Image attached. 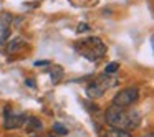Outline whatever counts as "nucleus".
<instances>
[{
    "instance_id": "nucleus-1",
    "label": "nucleus",
    "mask_w": 154,
    "mask_h": 137,
    "mask_svg": "<svg viewBox=\"0 0 154 137\" xmlns=\"http://www.w3.org/2000/svg\"><path fill=\"white\" fill-rule=\"evenodd\" d=\"M104 121L106 124H109L113 129H119V130H131L136 129L141 122V114L136 109L131 107H116V106H109L104 112Z\"/></svg>"
},
{
    "instance_id": "nucleus-2",
    "label": "nucleus",
    "mask_w": 154,
    "mask_h": 137,
    "mask_svg": "<svg viewBox=\"0 0 154 137\" xmlns=\"http://www.w3.org/2000/svg\"><path fill=\"white\" fill-rule=\"evenodd\" d=\"M75 51L81 56H85L88 61H98L106 55V45L98 37H88L81 38L73 45Z\"/></svg>"
},
{
    "instance_id": "nucleus-3",
    "label": "nucleus",
    "mask_w": 154,
    "mask_h": 137,
    "mask_svg": "<svg viewBox=\"0 0 154 137\" xmlns=\"http://www.w3.org/2000/svg\"><path fill=\"white\" fill-rule=\"evenodd\" d=\"M118 84V79L109 74H103V76H98L93 83L88 84L86 88V94L91 97V99H96V97H101L104 94V91L111 89Z\"/></svg>"
},
{
    "instance_id": "nucleus-4",
    "label": "nucleus",
    "mask_w": 154,
    "mask_h": 137,
    "mask_svg": "<svg viewBox=\"0 0 154 137\" xmlns=\"http://www.w3.org/2000/svg\"><path fill=\"white\" fill-rule=\"evenodd\" d=\"M139 97V89L137 88H126L121 89L116 96L113 97V104L111 106L116 107H131Z\"/></svg>"
},
{
    "instance_id": "nucleus-5",
    "label": "nucleus",
    "mask_w": 154,
    "mask_h": 137,
    "mask_svg": "<svg viewBox=\"0 0 154 137\" xmlns=\"http://www.w3.org/2000/svg\"><path fill=\"white\" fill-rule=\"evenodd\" d=\"M27 119V116L22 112H17L14 111L10 106H7L4 109V126L5 129H17V127H22Z\"/></svg>"
},
{
    "instance_id": "nucleus-6",
    "label": "nucleus",
    "mask_w": 154,
    "mask_h": 137,
    "mask_svg": "<svg viewBox=\"0 0 154 137\" xmlns=\"http://www.w3.org/2000/svg\"><path fill=\"white\" fill-rule=\"evenodd\" d=\"M23 126H25V129H27V132H35V130H42L43 124H42L40 119H37V117H27Z\"/></svg>"
},
{
    "instance_id": "nucleus-7",
    "label": "nucleus",
    "mask_w": 154,
    "mask_h": 137,
    "mask_svg": "<svg viewBox=\"0 0 154 137\" xmlns=\"http://www.w3.org/2000/svg\"><path fill=\"white\" fill-rule=\"evenodd\" d=\"M25 41L22 40L20 37H17V38H14V40L10 41V43H8V46H7V51H10V53H14V51H18L20 50V48H23L25 46Z\"/></svg>"
},
{
    "instance_id": "nucleus-8",
    "label": "nucleus",
    "mask_w": 154,
    "mask_h": 137,
    "mask_svg": "<svg viewBox=\"0 0 154 137\" xmlns=\"http://www.w3.org/2000/svg\"><path fill=\"white\" fill-rule=\"evenodd\" d=\"M50 76H51V81H53V83H58V81L63 78V68L58 66V64H53V68L50 70Z\"/></svg>"
},
{
    "instance_id": "nucleus-9",
    "label": "nucleus",
    "mask_w": 154,
    "mask_h": 137,
    "mask_svg": "<svg viewBox=\"0 0 154 137\" xmlns=\"http://www.w3.org/2000/svg\"><path fill=\"white\" fill-rule=\"evenodd\" d=\"M103 137H131V134L126 132V130H119V129H113L111 127L109 130H106V134Z\"/></svg>"
},
{
    "instance_id": "nucleus-10",
    "label": "nucleus",
    "mask_w": 154,
    "mask_h": 137,
    "mask_svg": "<svg viewBox=\"0 0 154 137\" xmlns=\"http://www.w3.org/2000/svg\"><path fill=\"white\" fill-rule=\"evenodd\" d=\"M53 132L60 134V136H66V134H68V127H65L61 122H55L53 124Z\"/></svg>"
},
{
    "instance_id": "nucleus-11",
    "label": "nucleus",
    "mask_w": 154,
    "mask_h": 137,
    "mask_svg": "<svg viewBox=\"0 0 154 137\" xmlns=\"http://www.w3.org/2000/svg\"><path fill=\"white\" fill-rule=\"evenodd\" d=\"M118 70H119V64L113 61V63H109V64L106 66V70H104V74H111V73H114V71H118Z\"/></svg>"
},
{
    "instance_id": "nucleus-12",
    "label": "nucleus",
    "mask_w": 154,
    "mask_h": 137,
    "mask_svg": "<svg viewBox=\"0 0 154 137\" xmlns=\"http://www.w3.org/2000/svg\"><path fill=\"white\" fill-rule=\"evenodd\" d=\"M86 30H90V27H88L86 23H80V25H78V28H76L78 33H81V31H86Z\"/></svg>"
},
{
    "instance_id": "nucleus-13",
    "label": "nucleus",
    "mask_w": 154,
    "mask_h": 137,
    "mask_svg": "<svg viewBox=\"0 0 154 137\" xmlns=\"http://www.w3.org/2000/svg\"><path fill=\"white\" fill-rule=\"evenodd\" d=\"M50 64V61H35V66H47Z\"/></svg>"
},
{
    "instance_id": "nucleus-14",
    "label": "nucleus",
    "mask_w": 154,
    "mask_h": 137,
    "mask_svg": "<svg viewBox=\"0 0 154 137\" xmlns=\"http://www.w3.org/2000/svg\"><path fill=\"white\" fill-rule=\"evenodd\" d=\"M25 84H27V86H32V88L35 86V83H33L32 79H27V81H25Z\"/></svg>"
},
{
    "instance_id": "nucleus-15",
    "label": "nucleus",
    "mask_w": 154,
    "mask_h": 137,
    "mask_svg": "<svg viewBox=\"0 0 154 137\" xmlns=\"http://www.w3.org/2000/svg\"><path fill=\"white\" fill-rule=\"evenodd\" d=\"M141 137H154V136H152V132H147V134H144V136H141Z\"/></svg>"
},
{
    "instance_id": "nucleus-16",
    "label": "nucleus",
    "mask_w": 154,
    "mask_h": 137,
    "mask_svg": "<svg viewBox=\"0 0 154 137\" xmlns=\"http://www.w3.org/2000/svg\"><path fill=\"white\" fill-rule=\"evenodd\" d=\"M7 137H18V136H7Z\"/></svg>"
},
{
    "instance_id": "nucleus-17",
    "label": "nucleus",
    "mask_w": 154,
    "mask_h": 137,
    "mask_svg": "<svg viewBox=\"0 0 154 137\" xmlns=\"http://www.w3.org/2000/svg\"><path fill=\"white\" fill-rule=\"evenodd\" d=\"M50 137H55V136H53V134H51V136H50Z\"/></svg>"
},
{
    "instance_id": "nucleus-18",
    "label": "nucleus",
    "mask_w": 154,
    "mask_h": 137,
    "mask_svg": "<svg viewBox=\"0 0 154 137\" xmlns=\"http://www.w3.org/2000/svg\"><path fill=\"white\" fill-rule=\"evenodd\" d=\"M32 137H38V136H32Z\"/></svg>"
}]
</instances>
